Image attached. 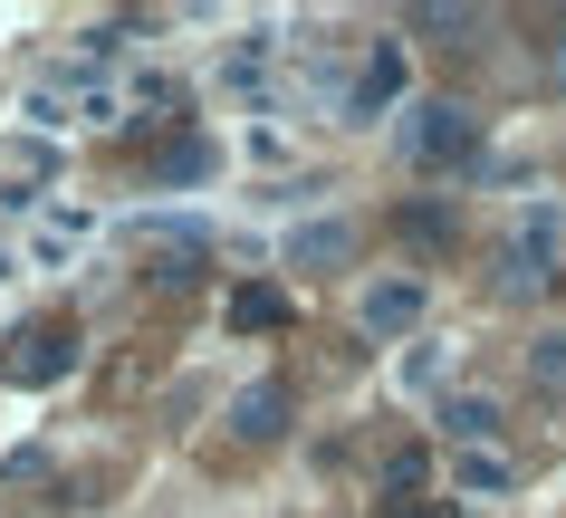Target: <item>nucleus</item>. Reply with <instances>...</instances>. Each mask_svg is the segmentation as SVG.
<instances>
[{
  "label": "nucleus",
  "instance_id": "nucleus-6",
  "mask_svg": "<svg viewBox=\"0 0 566 518\" xmlns=\"http://www.w3.org/2000/svg\"><path fill=\"white\" fill-rule=\"evenodd\" d=\"M528 384L547 403H566V336H537V346H528Z\"/></svg>",
  "mask_w": 566,
  "mask_h": 518
},
{
  "label": "nucleus",
  "instance_id": "nucleus-7",
  "mask_svg": "<svg viewBox=\"0 0 566 518\" xmlns=\"http://www.w3.org/2000/svg\"><path fill=\"white\" fill-rule=\"evenodd\" d=\"M346 250H356V241H346V221H317V231H298V260H307V269H327V260H346Z\"/></svg>",
  "mask_w": 566,
  "mask_h": 518
},
{
  "label": "nucleus",
  "instance_id": "nucleus-4",
  "mask_svg": "<svg viewBox=\"0 0 566 518\" xmlns=\"http://www.w3.org/2000/svg\"><path fill=\"white\" fill-rule=\"evenodd\" d=\"M67 356H77V336H67V327H30V336H20V356H10V374H20V384H49Z\"/></svg>",
  "mask_w": 566,
  "mask_h": 518
},
{
  "label": "nucleus",
  "instance_id": "nucleus-2",
  "mask_svg": "<svg viewBox=\"0 0 566 518\" xmlns=\"http://www.w3.org/2000/svg\"><path fill=\"white\" fill-rule=\"evenodd\" d=\"M231 432L240 442H279V432H289V384H250V394L231 403Z\"/></svg>",
  "mask_w": 566,
  "mask_h": 518
},
{
  "label": "nucleus",
  "instance_id": "nucleus-5",
  "mask_svg": "<svg viewBox=\"0 0 566 518\" xmlns=\"http://www.w3.org/2000/svg\"><path fill=\"white\" fill-rule=\"evenodd\" d=\"M394 96H403V49H375L365 77H356V116H375V106H394Z\"/></svg>",
  "mask_w": 566,
  "mask_h": 518
},
{
  "label": "nucleus",
  "instance_id": "nucleus-1",
  "mask_svg": "<svg viewBox=\"0 0 566 518\" xmlns=\"http://www.w3.org/2000/svg\"><path fill=\"white\" fill-rule=\"evenodd\" d=\"M413 154H422V163H461V154H471V116H461V106H422Z\"/></svg>",
  "mask_w": 566,
  "mask_h": 518
},
{
  "label": "nucleus",
  "instance_id": "nucleus-10",
  "mask_svg": "<svg viewBox=\"0 0 566 518\" xmlns=\"http://www.w3.org/2000/svg\"><path fill=\"white\" fill-rule=\"evenodd\" d=\"M385 518H451V499H385Z\"/></svg>",
  "mask_w": 566,
  "mask_h": 518
},
{
  "label": "nucleus",
  "instance_id": "nucleus-9",
  "mask_svg": "<svg viewBox=\"0 0 566 518\" xmlns=\"http://www.w3.org/2000/svg\"><path fill=\"white\" fill-rule=\"evenodd\" d=\"M231 317H240V327H279V298H269V288H240Z\"/></svg>",
  "mask_w": 566,
  "mask_h": 518
},
{
  "label": "nucleus",
  "instance_id": "nucleus-3",
  "mask_svg": "<svg viewBox=\"0 0 566 518\" xmlns=\"http://www.w3.org/2000/svg\"><path fill=\"white\" fill-rule=\"evenodd\" d=\"M422 317V278H385V288H365V327L375 336H403Z\"/></svg>",
  "mask_w": 566,
  "mask_h": 518
},
{
  "label": "nucleus",
  "instance_id": "nucleus-8",
  "mask_svg": "<svg viewBox=\"0 0 566 518\" xmlns=\"http://www.w3.org/2000/svg\"><path fill=\"white\" fill-rule=\"evenodd\" d=\"M442 423H451V442H490V432H500V413H490L480 394H461V403L442 413Z\"/></svg>",
  "mask_w": 566,
  "mask_h": 518
}]
</instances>
